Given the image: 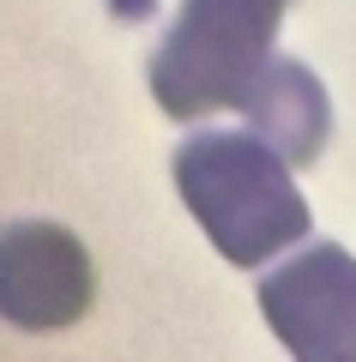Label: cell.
Masks as SVG:
<instances>
[{"instance_id":"6da1fadb","label":"cell","mask_w":356,"mask_h":362,"mask_svg":"<svg viewBox=\"0 0 356 362\" xmlns=\"http://www.w3.org/2000/svg\"><path fill=\"white\" fill-rule=\"evenodd\" d=\"M176 187L205 242L229 266H266L308 235V199L296 187V163L278 157L254 127L193 133L176 151Z\"/></svg>"},{"instance_id":"7a4b0ae2","label":"cell","mask_w":356,"mask_h":362,"mask_svg":"<svg viewBox=\"0 0 356 362\" xmlns=\"http://www.w3.org/2000/svg\"><path fill=\"white\" fill-rule=\"evenodd\" d=\"M284 25V0H181L176 25L151 54V97L169 121H205L242 109L266 73Z\"/></svg>"},{"instance_id":"3957f363","label":"cell","mask_w":356,"mask_h":362,"mask_svg":"<svg viewBox=\"0 0 356 362\" xmlns=\"http://www.w3.org/2000/svg\"><path fill=\"white\" fill-rule=\"evenodd\" d=\"M260 314L296 362H356V259L338 242L296 247L260 278Z\"/></svg>"},{"instance_id":"277c9868","label":"cell","mask_w":356,"mask_h":362,"mask_svg":"<svg viewBox=\"0 0 356 362\" xmlns=\"http://www.w3.org/2000/svg\"><path fill=\"white\" fill-rule=\"evenodd\" d=\"M97 272L73 230L25 218L0 230V320L25 332H61L91 308Z\"/></svg>"},{"instance_id":"5b68a950","label":"cell","mask_w":356,"mask_h":362,"mask_svg":"<svg viewBox=\"0 0 356 362\" xmlns=\"http://www.w3.org/2000/svg\"><path fill=\"white\" fill-rule=\"evenodd\" d=\"M242 115H248V127H254L278 157H290L296 169H308L320 151H326L332 103H326V85H320V78L308 73L302 61H284V54H272L266 73L248 85Z\"/></svg>"}]
</instances>
